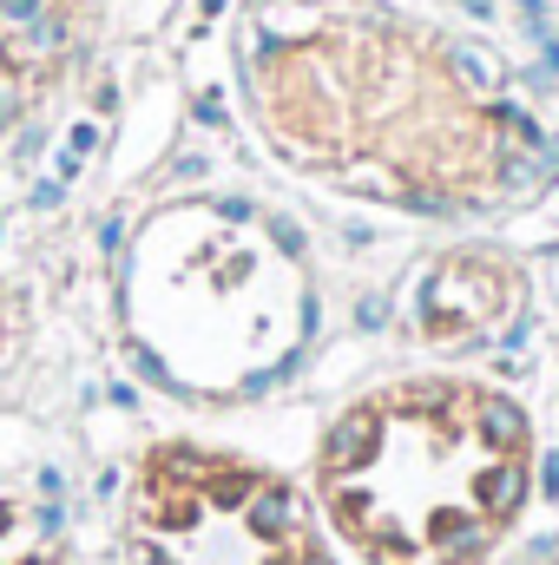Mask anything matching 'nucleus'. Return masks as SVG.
I'll return each mask as SVG.
<instances>
[{"label":"nucleus","mask_w":559,"mask_h":565,"mask_svg":"<svg viewBox=\"0 0 559 565\" xmlns=\"http://www.w3.org/2000/svg\"><path fill=\"white\" fill-rule=\"evenodd\" d=\"M251 106L289 164L395 204H487L534 132L428 33L382 7H316L251 53Z\"/></svg>","instance_id":"f257e3e1"},{"label":"nucleus","mask_w":559,"mask_h":565,"mask_svg":"<svg viewBox=\"0 0 559 565\" xmlns=\"http://www.w3.org/2000/svg\"><path fill=\"white\" fill-rule=\"evenodd\" d=\"M527 487V415L454 375L376 388L316 454V500L369 565H474L520 520Z\"/></svg>","instance_id":"f03ea898"},{"label":"nucleus","mask_w":559,"mask_h":565,"mask_svg":"<svg viewBox=\"0 0 559 565\" xmlns=\"http://www.w3.org/2000/svg\"><path fill=\"white\" fill-rule=\"evenodd\" d=\"M133 329L178 388L238 395L296 355L309 282L271 224L224 204H178L139 237Z\"/></svg>","instance_id":"7ed1b4c3"},{"label":"nucleus","mask_w":559,"mask_h":565,"mask_svg":"<svg viewBox=\"0 0 559 565\" xmlns=\"http://www.w3.org/2000/svg\"><path fill=\"white\" fill-rule=\"evenodd\" d=\"M113 565H329L309 500L238 454H145Z\"/></svg>","instance_id":"20e7f679"},{"label":"nucleus","mask_w":559,"mask_h":565,"mask_svg":"<svg viewBox=\"0 0 559 565\" xmlns=\"http://www.w3.org/2000/svg\"><path fill=\"white\" fill-rule=\"evenodd\" d=\"M93 0H0V132L20 126L86 46Z\"/></svg>","instance_id":"39448f33"},{"label":"nucleus","mask_w":559,"mask_h":565,"mask_svg":"<svg viewBox=\"0 0 559 565\" xmlns=\"http://www.w3.org/2000/svg\"><path fill=\"white\" fill-rule=\"evenodd\" d=\"M507 309H514V270L500 257H454L434 270L428 296H421V322L434 342L487 335L507 322Z\"/></svg>","instance_id":"423d86ee"},{"label":"nucleus","mask_w":559,"mask_h":565,"mask_svg":"<svg viewBox=\"0 0 559 565\" xmlns=\"http://www.w3.org/2000/svg\"><path fill=\"white\" fill-rule=\"evenodd\" d=\"M0 565H66L60 559V546H53V540H46V533H40L7 493H0Z\"/></svg>","instance_id":"0eeeda50"}]
</instances>
